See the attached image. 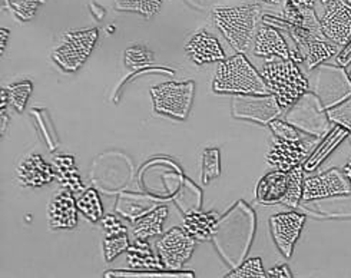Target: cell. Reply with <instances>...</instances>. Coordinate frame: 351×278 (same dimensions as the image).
Segmentation results:
<instances>
[{
	"label": "cell",
	"mask_w": 351,
	"mask_h": 278,
	"mask_svg": "<svg viewBox=\"0 0 351 278\" xmlns=\"http://www.w3.org/2000/svg\"><path fill=\"white\" fill-rule=\"evenodd\" d=\"M343 171H344V174L347 175V178H348V181L351 183V161H348L346 165H344V168H343Z\"/></svg>",
	"instance_id": "42"
},
{
	"label": "cell",
	"mask_w": 351,
	"mask_h": 278,
	"mask_svg": "<svg viewBox=\"0 0 351 278\" xmlns=\"http://www.w3.org/2000/svg\"><path fill=\"white\" fill-rule=\"evenodd\" d=\"M348 139H350V143H351V134L348 135Z\"/></svg>",
	"instance_id": "45"
},
{
	"label": "cell",
	"mask_w": 351,
	"mask_h": 278,
	"mask_svg": "<svg viewBox=\"0 0 351 278\" xmlns=\"http://www.w3.org/2000/svg\"><path fill=\"white\" fill-rule=\"evenodd\" d=\"M337 65H340V67H348V65L351 63V40L343 46L341 51L337 54Z\"/></svg>",
	"instance_id": "39"
},
{
	"label": "cell",
	"mask_w": 351,
	"mask_h": 278,
	"mask_svg": "<svg viewBox=\"0 0 351 278\" xmlns=\"http://www.w3.org/2000/svg\"><path fill=\"white\" fill-rule=\"evenodd\" d=\"M327 115L331 124L346 128L351 134V97H348V100L336 106L327 109Z\"/></svg>",
	"instance_id": "35"
},
{
	"label": "cell",
	"mask_w": 351,
	"mask_h": 278,
	"mask_svg": "<svg viewBox=\"0 0 351 278\" xmlns=\"http://www.w3.org/2000/svg\"><path fill=\"white\" fill-rule=\"evenodd\" d=\"M168 217V207L159 205L152 211L147 212L132 224V235L135 241H147L152 237L161 235L164 230V222Z\"/></svg>",
	"instance_id": "22"
},
{
	"label": "cell",
	"mask_w": 351,
	"mask_h": 278,
	"mask_svg": "<svg viewBox=\"0 0 351 278\" xmlns=\"http://www.w3.org/2000/svg\"><path fill=\"white\" fill-rule=\"evenodd\" d=\"M53 168L56 172L58 183L62 185V188H66L72 191L73 194L84 192L85 187L81 176H79L76 162L72 155L60 154L53 157Z\"/></svg>",
	"instance_id": "25"
},
{
	"label": "cell",
	"mask_w": 351,
	"mask_h": 278,
	"mask_svg": "<svg viewBox=\"0 0 351 278\" xmlns=\"http://www.w3.org/2000/svg\"><path fill=\"white\" fill-rule=\"evenodd\" d=\"M306 170L302 165H298L289 171V187L281 201V205L295 209L302 201V192H304Z\"/></svg>",
	"instance_id": "26"
},
{
	"label": "cell",
	"mask_w": 351,
	"mask_h": 278,
	"mask_svg": "<svg viewBox=\"0 0 351 278\" xmlns=\"http://www.w3.org/2000/svg\"><path fill=\"white\" fill-rule=\"evenodd\" d=\"M308 86L318 96L326 109H330L351 97V78L340 65L322 63L310 71Z\"/></svg>",
	"instance_id": "5"
},
{
	"label": "cell",
	"mask_w": 351,
	"mask_h": 278,
	"mask_svg": "<svg viewBox=\"0 0 351 278\" xmlns=\"http://www.w3.org/2000/svg\"><path fill=\"white\" fill-rule=\"evenodd\" d=\"M16 176L22 187L40 188L56 179L53 165L47 163L39 154H30L16 168Z\"/></svg>",
	"instance_id": "15"
},
{
	"label": "cell",
	"mask_w": 351,
	"mask_h": 278,
	"mask_svg": "<svg viewBox=\"0 0 351 278\" xmlns=\"http://www.w3.org/2000/svg\"><path fill=\"white\" fill-rule=\"evenodd\" d=\"M221 175V154L218 148H205L202 152V184H210Z\"/></svg>",
	"instance_id": "29"
},
{
	"label": "cell",
	"mask_w": 351,
	"mask_h": 278,
	"mask_svg": "<svg viewBox=\"0 0 351 278\" xmlns=\"http://www.w3.org/2000/svg\"><path fill=\"white\" fill-rule=\"evenodd\" d=\"M267 277L269 278H291V270L289 268L287 264H281V266H276L271 270L267 271Z\"/></svg>",
	"instance_id": "38"
},
{
	"label": "cell",
	"mask_w": 351,
	"mask_h": 278,
	"mask_svg": "<svg viewBox=\"0 0 351 278\" xmlns=\"http://www.w3.org/2000/svg\"><path fill=\"white\" fill-rule=\"evenodd\" d=\"M284 119L300 129L302 134L315 138H323L330 130L331 124L327 109L311 91H307L290 109L285 111Z\"/></svg>",
	"instance_id": "6"
},
{
	"label": "cell",
	"mask_w": 351,
	"mask_h": 278,
	"mask_svg": "<svg viewBox=\"0 0 351 278\" xmlns=\"http://www.w3.org/2000/svg\"><path fill=\"white\" fill-rule=\"evenodd\" d=\"M350 135V130L340 125H334L328 132L323 137V141L315 146V150L310 154V157L302 163L306 172L315 171L322 163L330 157V154L337 148V146Z\"/></svg>",
	"instance_id": "21"
},
{
	"label": "cell",
	"mask_w": 351,
	"mask_h": 278,
	"mask_svg": "<svg viewBox=\"0 0 351 278\" xmlns=\"http://www.w3.org/2000/svg\"><path fill=\"white\" fill-rule=\"evenodd\" d=\"M269 129L273 132V137L280 138V139H287V141H298L302 139L304 137H307L306 134H302L300 129H297L294 125H291L290 122H287L285 119H274L269 122Z\"/></svg>",
	"instance_id": "33"
},
{
	"label": "cell",
	"mask_w": 351,
	"mask_h": 278,
	"mask_svg": "<svg viewBox=\"0 0 351 278\" xmlns=\"http://www.w3.org/2000/svg\"><path fill=\"white\" fill-rule=\"evenodd\" d=\"M289 187V172L276 170L265 174L257 184L255 198L263 205L281 204Z\"/></svg>",
	"instance_id": "20"
},
{
	"label": "cell",
	"mask_w": 351,
	"mask_h": 278,
	"mask_svg": "<svg viewBox=\"0 0 351 278\" xmlns=\"http://www.w3.org/2000/svg\"><path fill=\"white\" fill-rule=\"evenodd\" d=\"M154 62V54L145 46H132L125 51V63L130 68H142Z\"/></svg>",
	"instance_id": "34"
},
{
	"label": "cell",
	"mask_w": 351,
	"mask_h": 278,
	"mask_svg": "<svg viewBox=\"0 0 351 278\" xmlns=\"http://www.w3.org/2000/svg\"><path fill=\"white\" fill-rule=\"evenodd\" d=\"M252 54L258 58L290 59V47L281 32L267 23H260L254 38Z\"/></svg>",
	"instance_id": "17"
},
{
	"label": "cell",
	"mask_w": 351,
	"mask_h": 278,
	"mask_svg": "<svg viewBox=\"0 0 351 278\" xmlns=\"http://www.w3.org/2000/svg\"><path fill=\"white\" fill-rule=\"evenodd\" d=\"M213 91L232 95L271 93L261 72L252 67L245 54L239 52L218 63L213 79Z\"/></svg>",
	"instance_id": "2"
},
{
	"label": "cell",
	"mask_w": 351,
	"mask_h": 278,
	"mask_svg": "<svg viewBox=\"0 0 351 278\" xmlns=\"http://www.w3.org/2000/svg\"><path fill=\"white\" fill-rule=\"evenodd\" d=\"M291 2L301 9H311L315 5V0H291Z\"/></svg>",
	"instance_id": "40"
},
{
	"label": "cell",
	"mask_w": 351,
	"mask_h": 278,
	"mask_svg": "<svg viewBox=\"0 0 351 278\" xmlns=\"http://www.w3.org/2000/svg\"><path fill=\"white\" fill-rule=\"evenodd\" d=\"M79 212L92 222H101L104 218V205L97 189L88 188L81 192V197L76 200Z\"/></svg>",
	"instance_id": "27"
},
{
	"label": "cell",
	"mask_w": 351,
	"mask_h": 278,
	"mask_svg": "<svg viewBox=\"0 0 351 278\" xmlns=\"http://www.w3.org/2000/svg\"><path fill=\"white\" fill-rule=\"evenodd\" d=\"M322 2V5H324V6H327L330 2H332V0H320Z\"/></svg>",
	"instance_id": "44"
},
{
	"label": "cell",
	"mask_w": 351,
	"mask_h": 278,
	"mask_svg": "<svg viewBox=\"0 0 351 278\" xmlns=\"http://www.w3.org/2000/svg\"><path fill=\"white\" fill-rule=\"evenodd\" d=\"M315 139L320 138L307 135L298 141H287L273 137V141H271L269 150L265 157L268 165L285 172L291 171L298 165H302L313 152Z\"/></svg>",
	"instance_id": "9"
},
{
	"label": "cell",
	"mask_w": 351,
	"mask_h": 278,
	"mask_svg": "<svg viewBox=\"0 0 351 278\" xmlns=\"http://www.w3.org/2000/svg\"><path fill=\"white\" fill-rule=\"evenodd\" d=\"M302 208L315 218L351 220V192L307 202L302 201Z\"/></svg>",
	"instance_id": "18"
},
{
	"label": "cell",
	"mask_w": 351,
	"mask_h": 278,
	"mask_svg": "<svg viewBox=\"0 0 351 278\" xmlns=\"http://www.w3.org/2000/svg\"><path fill=\"white\" fill-rule=\"evenodd\" d=\"M351 192V183L343 170L331 168L323 174L306 178L304 192H302V201L322 200L332 195ZM301 201V202H302Z\"/></svg>",
	"instance_id": "13"
},
{
	"label": "cell",
	"mask_w": 351,
	"mask_h": 278,
	"mask_svg": "<svg viewBox=\"0 0 351 278\" xmlns=\"http://www.w3.org/2000/svg\"><path fill=\"white\" fill-rule=\"evenodd\" d=\"M128 266L132 270H149V271H161L165 267L164 261L159 254H155L151 250V245L147 241H135L126 250Z\"/></svg>",
	"instance_id": "24"
},
{
	"label": "cell",
	"mask_w": 351,
	"mask_h": 278,
	"mask_svg": "<svg viewBox=\"0 0 351 278\" xmlns=\"http://www.w3.org/2000/svg\"><path fill=\"white\" fill-rule=\"evenodd\" d=\"M185 52L191 62L202 67L206 63H215L226 60V52L217 36L210 30L199 29L191 36L185 45Z\"/></svg>",
	"instance_id": "14"
},
{
	"label": "cell",
	"mask_w": 351,
	"mask_h": 278,
	"mask_svg": "<svg viewBox=\"0 0 351 278\" xmlns=\"http://www.w3.org/2000/svg\"><path fill=\"white\" fill-rule=\"evenodd\" d=\"M101 225L105 233L104 254L106 263L114 261L119 254L130 248L128 240V228L114 216H106L101 220Z\"/></svg>",
	"instance_id": "19"
},
{
	"label": "cell",
	"mask_w": 351,
	"mask_h": 278,
	"mask_svg": "<svg viewBox=\"0 0 351 278\" xmlns=\"http://www.w3.org/2000/svg\"><path fill=\"white\" fill-rule=\"evenodd\" d=\"M282 19L291 26H302L304 23V9L294 5L291 0H285Z\"/></svg>",
	"instance_id": "36"
},
{
	"label": "cell",
	"mask_w": 351,
	"mask_h": 278,
	"mask_svg": "<svg viewBox=\"0 0 351 278\" xmlns=\"http://www.w3.org/2000/svg\"><path fill=\"white\" fill-rule=\"evenodd\" d=\"M348 73H350V78H351V68H350V71H348Z\"/></svg>",
	"instance_id": "46"
},
{
	"label": "cell",
	"mask_w": 351,
	"mask_h": 278,
	"mask_svg": "<svg viewBox=\"0 0 351 278\" xmlns=\"http://www.w3.org/2000/svg\"><path fill=\"white\" fill-rule=\"evenodd\" d=\"M0 36H2V49H0V54H5V49L9 39V30L8 29H0Z\"/></svg>",
	"instance_id": "41"
},
{
	"label": "cell",
	"mask_w": 351,
	"mask_h": 278,
	"mask_svg": "<svg viewBox=\"0 0 351 278\" xmlns=\"http://www.w3.org/2000/svg\"><path fill=\"white\" fill-rule=\"evenodd\" d=\"M348 2H350V3H351V0H348Z\"/></svg>",
	"instance_id": "47"
},
{
	"label": "cell",
	"mask_w": 351,
	"mask_h": 278,
	"mask_svg": "<svg viewBox=\"0 0 351 278\" xmlns=\"http://www.w3.org/2000/svg\"><path fill=\"white\" fill-rule=\"evenodd\" d=\"M219 214L215 211H189L184 217V228L198 241H210L214 235Z\"/></svg>",
	"instance_id": "23"
},
{
	"label": "cell",
	"mask_w": 351,
	"mask_h": 278,
	"mask_svg": "<svg viewBox=\"0 0 351 278\" xmlns=\"http://www.w3.org/2000/svg\"><path fill=\"white\" fill-rule=\"evenodd\" d=\"M77 205L73 192L63 188L52 198L47 209V224L52 230H73L77 225Z\"/></svg>",
	"instance_id": "16"
},
{
	"label": "cell",
	"mask_w": 351,
	"mask_h": 278,
	"mask_svg": "<svg viewBox=\"0 0 351 278\" xmlns=\"http://www.w3.org/2000/svg\"><path fill=\"white\" fill-rule=\"evenodd\" d=\"M99 39V29H75L62 35L52 52V60L58 67L69 73L81 69Z\"/></svg>",
	"instance_id": "4"
},
{
	"label": "cell",
	"mask_w": 351,
	"mask_h": 278,
	"mask_svg": "<svg viewBox=\"0 0 351 278\" xmlns=\"http://www.w3.org/2000/svg\"><path fill=\"white\" fill-rule=\"evenodd\" d=\"M261 75L284 111L290 109L310 89L308 78L291 59L268 58L263 65Z\"/></svg>",
	"instance_id": "3"
},
{
	"label": "cell",
	"mask_w": 351,
	"mask_h": 278,
	"mask_svg": "<svg viewBox=\"0 0 351 278\" xmlns=\"http://www.w3.org/2000/svg\"><path fill=\"white\" fill-rule=\"evenodd\" d=\"M320 18L323 34L339 46H346L351 40V3L348 0H332L324 6Z\"/></svg>",
	"instance_id": "12"
},
{
	"label": "cell",
	"mask_w": 351,
	"mask_h": 278,
	"mask_svg": "<svg viewBox=\"0 0 351 278\" xmlns=\"http://www.w3.org/2000/svg\"><path fill=\"white\" fill-rule=\"evenodd\" d=\"M195 238L184 227H173L156 241V251L167 268L178 271L195 251Z\"/></svg>",
	"instance_id": "10"
},
{
	"label": "cell",
	"mask_w": 351,
	"mask_h": 278,
	"mask_svg": "<svg viewBox=\"0 0 351 278\" xmlns=\"http://www.w3.org/2000/svg\"><path fill=\"white\" fill-rule=\"evenodd\" d=\"M284 109L276 95H235L231 104V113L235 119L248 121L258 125H269L281 117Z\"/></svg>",
	"instance_id": "8"
},
{
	"label": "cell",
	"mask_w": 351,
	"mask_h": 278,
	"mask_svg": "<svg viewBox=\"0 0 351 278\" xmlns=\"http://www.w3.org/2000/svg\"><path fill=\"white\" fill-rule=\"evenodd\" d=\"M45 0H12L9 6L16 18L22 22H27L35 18V14Z\"/></svg>",
	"instance_id": "32"
},
{
	"label": "cell",
	"mask_w": 351,
	"mask_h": 278,
	"mask_svg": "<svg viewBox=\"0 0 351 278\" xmlns=\"http://www.w3.org/2000/svg\"><path fill=\"white\" fill-rule=\"evenodd\" d=\"M164 0H115V9L119 12L139 13L143 18H154L161 10Z\"/></svg>",
	"instance_id": "28"
},
{
	"label": "cell",
	"mask_w": 351,
	"mask_h": 278,
	"mask_svg": "<svg viewBox=\"0 0 351 278\" xmlns=\"http://www.w3.org/2000/svg\"><path fill=\"white\" fill-rule=\"evenodd\" d=\"M261 6H219L211 12V19L227 42L239 54H247L260 26Z\"/></svg>",
	"instance_id": "1"
},
{
	"label": "cell",
	"mask_w": 351,
	"mask_h": 278,
	"mask_svg": "<svg viewBox=\"0 0 351 278\" xmlns=\"http://www.w3.org/2000/svg\"><path fill=\"white\" fill-rule=\"evenodd\" d=\"M263 2H265V3H271V5H276V3H280L281 0H263Z\"/></svg>",
	"instance_id": "43"
},
{
	"label": "cell",
	"mask_w": 351,
	"mask_h": 278,
	"mask_svg": "<svg viewBox=\"0 0 351 278\" xmlns=\"http://www.w3.org/2000/svg\"><path fill=\"white\" fill-rule=\"evenodd\" d=\"M6 89H8L10 105L14 108L16 112L22 113L27 105L32 91H34V84H32V80H23V82H18V84H12Z\"/></svg>",
	"instance_id": "30"
},
{
	"label": "cell",
	"mask_w": 351,
	"mask_h": 278,
	"mask_svg": "<svg viewBox=\"0 0 351 278\" xmlns=\"http://www.w3.org/2000/svg\"><path fill=\"white\" fill-rule=\"evenodd\" d=\"M228 278H265L267 271L263 267V259L260 257L244 259L231 273L226 274Z\"/></svg>",
	"instance_id": "31"
},
{
	"label": "cell",
	"mask_w": 351,
	"mask_h": 278,
	"mask_svg": "<svg viewBox=\"0 0 351 278\" xmlns=\"http://www.w3.org/2000/svg\"><path fill=\"white\" fill-rule=\"evenodd\" d=\"M159 277V275H167V277H171V275H189V277H194L193 273H180V274H173V273H142V271H136V273H132V271H106L105 273V277Z\"/></svg>",
	"instance_id": "37"
},
{
	"label": "cell",
	"mask_w": 351,
	"mask_h": 278,
	"mask_svg": "<svg viewBox=\"0 0 351 278\" xmlns=\"http://www.w3.org/2000/svg\"><path fill=\"white\" fill-rule=\"evenodd\" d=\"M194 95V80L181 82V84H177V82H164V84L151 88L154 109L158 113L177 118L180 121L188 118L191 106H193Z\"/></svg>",
	"instance_id": "7"
},
{
	"label": "cell",
	"mask_w": 351,
	"mask_h": 278,
	"mask_svg": "<svg viewBox=\"0 0 351 278\" xmlns=\"http://www.w3.org/2000/svg\"><path fill=\"white\" fill-rule=\"evenodd\" d=\"M306 224V216L298 211L280 212L269 218V230L277 248L285 258H291L295 244Z\"/></svg>",
	"instance_id": "11"
}]
</instances>
